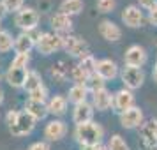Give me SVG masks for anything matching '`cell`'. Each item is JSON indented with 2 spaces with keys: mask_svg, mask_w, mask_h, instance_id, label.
<instances>
[{
  "mask_svg": "<svg viewBox=\"0 0 157 150\" xmlns=\"http://www.w3.org/2000/svg\"><path fill=\"white\" fill-rule=\"evenodd\" d=\"M29 99L48 102V88L43 85V87H39V88H36V90H32V92H29Z\"/></svg>",
  "mask_w": 157,
  "mask_h": 150,
  "instance_id": "31",
  "label": "cell"
},
{
  "mask_svg": "<svg viewBox=\"0 0 157 150\" xmlns=\"http://www.w3.org/2000/svg\"><path fill=\"white\" fill-rule=\"evenodd\" d=\"M120 78L124 81L125 88L138 90L143 85V81H145V71H143L141 67H129V65H125L120 72Z\"/></svg>",
  "mask_w": 157,
  "mask_h": 150,
  "instance_id": "6",
  "label": "cell"
},
{
  "mask_svg": "<svg viewBox=\"0 0 157 150\" xmlns=\"http://www.w3.org/2000/svg\"><path fill=\"white\" fill-rule=\"evenodd\" d=\"M92 106L97 111H108L113 108V94L108 88H101L97 92H92Z\"/></svg>",
  "mask_w": 157,
  "mask_h": 150,
  "instance_id": "18",
  "label": "cell"
},
{
  "mask_svg": "<svg viewBox=\"0 0 157 150\" xmlns=\"http://www.w3.org/2000/svg\"><path fill=\"white\" fill-rule=\"evenodd\" d=\"M134 102H136V97H134V94H132V90H129L125 87L113 94V110L118 115L131 110L132 106H136Z\"/></svg>",
  "mask_w": 157,
  "mask_h": 150,
  "instance_id": "9",
  "label": "cell"
},
{
  "mask_svg": "<svg viewBox=\"0 0 157 150\" xmlns=\"http://www.w3.org/2000/svg\"><path fill=\"white\" fill-rule=\"evenodd\" d=\"M11 50H14V37L9 30H2L0 32V53H7Z\"/></svg>",
  "mask_w": 157,
  "mask_h": 150,
  "instance_id": "25",
  "label": "cell"
},
{
  "mask_svg": "<svg viewBox=\"0 0 157 150\" xmlns=\"http://www.w3.org/2000/svg\"><path fill=\"white\" fill-rule=\"evenodd\" d=\"M2 102H4V90L0 88V104H2Z\"/></svg>",
  "mask_w": 157,
  "mask_h": 150,
  "instance_id": "42",
  "label": "cell"
},
{
  "mask_svg": "<svg viewBox=\"0 0 157 150\" xmlns=\"http://www.w3.org/2000/svg\"><path fill=\"white\" fill-rule=\"evenodd\" d=\"M94 111H95V108H94L88 101H86V102H81V104H76L74 110H72V122H74L76 125L94 122Z\"/></svg>",
  "mask_w": 157,
  "mask_h": 150,
  "instance_id": "15",
  "label": "cell"
},
{
  "mask_svg": "<svg viewBox=\"0 0 157 150\" xmlns=\"http://www.w3.org/2000/svg\"><path fill=\"white\" fill-rule=\"evenodd\" d=\"M95 72H97L104 81H109V79H115L118 76V65H117V62L111 60V58H101V60H97Z\"/></svg>",
  "mask_w": 157,
  "mask_h": 150,
  "instance_id": "17",
  "label": "cell"
},
{
  "mask_svg": "<svg viewBox=\"0 0 157 150\" xmlns=\"http://www.w3.org/2000/svg\"><path fill=\"white\" fill-rule=\"evenodd\" d=\"M69 76H71V79L76 83V85H85L86 79H88V74H86V72L83 71L79 65H74V67H72Z\"/></svg>",
  "mask_w": 157,
  "mask_h": 150,
  "instance_id": "30",
  "label": "cell"
},
{
  "mask_svg": "<svg viewBox=\"0 0 157 150\" xmlns=\"http://www.w3.org/2000/svg\"><path fill=\"white\" fill-rule=\"evenodd\" d=\"M36 122L37 120L29 113V111L23 110V111H18V117H16L14 124L9 127V131H11L13 136H27V134H30V133L34 131Z\"/></svg>",
  "mask_w": 157,
  "mask_h": 150,
  "instance_id": "4",
  "label": "cell"
},
{
  "mask_svg": "<svg viewBox=\"0 0 157 150\" xmlns=\"http://www.w3.org/2000/svg\"><path fill=\"white\" fill-rule=\"evenodd\" d=\"M81 150H108V147H104L102 143H99V145H86V147H81Z\"/></svg>",
  "mask_w": 157,
  "mask_h": 150,
  "instance_id": "39",
  "label": "cell"
},
{
  "mask_svg": "<svg viewBox=\"0 0 157 150\" xmlns=\"http://www.w3.org/2000/svg\"><path fill=\"white\" fill-rule=\"evenodd\" d=\"M2 4H4L6 13H18L23 9L25 0H2Z\"/></svg>",
  "mask_w": 157,
  "mask_h": 150,
  "instance_id": "32",
  "label": "cell"
},
{
  "mask_svg": "<svg viewBox=\"0 0 157 150\" xmlns=\"http://www.w3.org/2000/svg\"><path fill=\"white\" fill-rule=\"evenodd\" d=\"M50 74H51V78L55 79V81L62 83V81H65V79H67V76L71 74V71H69V67L65 65L64 60H58L57 64H53V65H51Z\"/></svg>",
  "mask_w": 157,
  "mask_h": 150,
  "instance_id": "24",
  "label": "cell"
},
{
  "mask_svg": "<svg viewBox=\"0 0 157 150\" xmlns=\"http://www.w3.org/2000/svg\"><path fill=\"white\" fill-rule=\"evenodd\" d=\"M97 11L99 13H111L117 7V2L115 0H97Z\"/></svg>",
  "mask_w": 157,
  "mask_h": 150,
  "instance_id": "34",
  "label": "cell"
},
{
  "mask_svg": "<svg viewBox=\"0 0 157 150\" xmlns=\"http://www.w3.org/2000/svg\"><path fill=\"white\" fill-rule=\"evenodd\" d=\"M27 150H50V143L48 141H36V143H32Z\"/></svg>",
  "mask_w": 157,
  "mask_h": 150,
  "instance_id": "35",
  "label": "cell"
},
{
  "mask_svg": "<svg viewBox=\"0 0 157 150\" xmlns=\"http://www.w3.org/2000/svg\"><path fill=\"white\" fill-rule=\"evenodd\" d=\"M85 87L88 88V92H97V90H101V88H106V81L101 78L97 72H94V74H90L88 76V79H86Z\"/></svg>",
  "mask_w": 157,
  "mask_h": 150,
  "instance_id": "26",
  "label": "cell"
},
{
  "mask_svg": "<svg viewBox=\"0 0 157 150\" xmlns=\"http://www.w3.org/2000/svg\"><path fill=\"white\" fill-rule=\"evenodd\" d=\"M102 138H104V127L97 122L81 124V125H76V129H74V140L81 147L99 145V143H102Z\"/></svg>",
  "mask_w": 157,
  "mask_h": 150,
  "instance_id": "1",
  "label": "cell"
},
{
  "mask_svg": "<svg viewBox=\"0 0 157 150\" xmlns=\"http://www.w3.org/2000/svg\"><path fill=\"white\" fill-rule=\"evenodd\" d=\"M0 32H2V18H0Z\"/></svg>",
  "mask_w": 157,
  "mask_h": 150,
  "instance_id": "43",
  "label": "cell"
},
{
  "mask_svg": "<svg viewBox=\"0 0 157 150\" xmlns=\"http://www.w3.org/2000/svg\"><path fill=\"white\" fill-rule=\"evenodd\" d=\"M41 16L34 7H23L21 11H18L14 14V25L21 32H29V30L37 29Z\"/></svg>",
  "mask_w": 157,
  "mask_h": 150,
  "instance_id": "3",
  "label": "cell"
},
{
  "mask_svg": "<svg viewBox=\"0 0 157 150\" xmlns=\"http://www.w3.org/2000/svg\"><path fill=\"white\" fill-rule=\"evenodd\" d=\"M64 50L74 58H83L85 55H88L90 51H88V44L83 37L79 36H64Z\"/></svg>",
  "mask_w": 157,
  "mask_h": 150,
  "instance_id": "5",
  "label": "cell"
},
{
  "mask_svg": "<svg viewBox=\"0 0 157 150\" xmlns=\"http://www.w3.org/2000/svg\"><path fill=\"white\" fill-rule=\"evenodd\" d=\"M67 134V124L60 118H53L44 127V138L46 141H58Z\"/></svg>",
  "mask_w": 157,
  "mask_h": 150,
  "instance_id": "12",
  "label": "cell"
},
{
  "mask_svg": "<svg viewBox=\"0 0 157 150\" xmlns=\"http://www.w3.org/2000/svg\"><path fill=\"white\" fill-rule=\"evenodd\" d=\"M16 117H18V111H14V110H11V111H7V115H6V122H7V127H11V125L14 124Z\"/></svg>",
  "mask_w": 157,
  "mask_h": 150,
  "instance_id": "38",
  "label": "cell"
},
{
  "mask_svg": "<svg viewBox=\"0 0 157 150\" xmlns=\"http://www.w3.org/2000/svg\"><path fill=\"white\" fill-rule=\"evenodd\" d=\"M152 78L155 79V83H157V62H155V65H154V72H152Z\"/></svg>",
  "mask_w": 157,
  "mask_h": 150,
  "instance_id": "40",
  "label": "cell"
},
{
  "mask_svg": "<svg viewBox=\"0 0 157 150\" xmlns=\"http://www.w3.org/2000/svg\"><path fill=\"white\" fill-rule=\"evenodd\" d=\"M79 67L83 69V71L90 76V74H94L95 72V67H97V60H95V57H94L92 53H88V55H85L83 58H79Z\"/></svg>",
  "mask_w": 157,
  "mask_h": 150,
  "instance_id": "27",
  "label": "cell"
},
{
  "mask_svg": "<svg viewBox=\"0 0 157 150\" xmlns=\"http://www.w3.org/2000/svg\"><path fill=\"white\" fill-rule=\"evenodd\" d=\"M85 2L83 0H62L58 6V13H64L67 16H78L83 13Z\"/></svg>",
  "mask_w": 157,
  "mask_h": 150,
  "instance_id": "22",
  "label": "cell"
},
{
  "mask_svg": "<svg viewBox=\"0 0 157 150\" xmlns=\"http://www.w3.org/2000/svg\"><path fill=\"white\" fill-rule=\"evenodd\" d=\"M62 48H64V36L55 34V32H43L41 39L36 44V50L44 57H48V55L62 50Z\"/></svg>",
  "mask_w": 157,
  "mask_h": 150,
  "instance_id": "2",
  "label": "cell"
},
{
  "mask_svg": "<svg viewBox=\"0 0 157 150\" xmlns=\"http://www.w3.org/2000/svg\"><path fill=\"white\" fill-rule=\"evenodd\" d=\"M36 48V41L30 37L29 32H21L20 36L14 37V51L18 55H21V53H29Z\"/></svg>",
  "mask_w": 157,
  "mask_h": 150,
  "instance_id": "21",
  "label": "cell"
},
{
  "mask_svg": "<svg viewBox=\"0 0 157 150\" xmlns=\"http://www.w3.org/2000/svg\"><path fill=\"white\" fill-rule=\"evenodd\" d=\"M39 87H43V78L37 71H29V76H27V83H25V90L27 92H32Z\"/></svg>",
  "mask_w": 157,
  "mask_h": 150,
  "instance_id": "28",
  "label": "cell"
},
{
  "mask_svg": "<svg viewBox=\"0 0 157 150\" xmlns=\"http://www.w3.org/2000/svg\"><path fill=\"white\" fill-rule=\"evenodd\" d=\"M147 60H148V53L140 44H131L125 50V53H124V62L129 67H141L143 69V65L147 64Z\"/></svg>",
  "mask_w": 157,
  "mask_h": 150,
  "instance_id": "7",
  "label": "cell"
},
{
  "mask_svg": "<svg viewBox=\"0 0 157 150\" xmlns=\"http://www.w3.org/2000/svg\"><path fill=\"white\" fill-rule=\"evenodd\" d=\"M143 147L147 150H157V118H150L140 127Z\"/></svg>",
  "mask_w": 157,
  "mask_h": 150,
  "instance_id": "10",
  "label": "cell"
},
{
  "mask_svg": "<svg viewBox=\"0 0 157 150\" xmlns=\"http://www.w3.org/2000/svg\"><path fill=\"white\" fill-rule=\"evenodd\" d=\"M118 120H120V125L124 129H140L145 124L143 110L140 106H132L131 110L118 115Z\"/></svg>",
  "mask_w": 157,
  "mask_h": 150,
  "instance_id": "8",
  "label": "cell"
},
{
  "mask_svg": "<svg viewBox=\"0 0 157 150\" xmlns=\"http://www.w3.org/2000/svg\"><path fill=\"white\" fill-rule=\"evenodd\" d=\"M4 14H7V13H6V9H4V4L0 2V18H2Z\"/></svg>",
  "mask_w": 157,
  "mask_h": 150,
  "instance_id": "41",
  "label": "cell"
},
{
  "mask_svg": "<svg viewBox=\"0 0 157 150\" xmlns=\"http://www.w3.org/2000/svg\"><path fill=\"white\" fill-rule=\"evenodd\" d=\"M88 88L85 85H74L69 88V97L67 99L71 101L72 104L76 106V104H81V102H86V97H88Z\"/></svg>",
  "mask_w": 157,
  "mask_h": 150,
  "instance_id": "23",
  "label": "cell"
},
{
  "mask_svg": "<svg viewBox=\"0 0 157 150\" xmlns=\"http://www.w3.org/2000/svg\"><path fill=\"white\" fill-rule=\"evenodd\" d=\"M108 150H131L129 148L127 141L122 138L120 134H113L109 140H108Z\"/></svg>",
  "mask_w": 157,
  "mask_h": 150,
  "instance_id": "29",
  "label": "cell"
},
{
  "mask_svg": "<svg viewBox=\"0 0 157 150\" xmlns=\"http://www.w3.org/2000/svg\"><path fill=\"white\" fill-rule=\"evenodd\" d=\"M148 23L154 25V27H157V6L148 11Z\"/></svg>",
  "mask_w": 157,
  "mask_h": 150,
  "instance_id": "37",
  "label": "cell"
},
{
  "mask_svg": "<svg viewBox=\"0 0 157 150\" xmlns=\"http://www.w3.org/2000/svg\"><path fill=\"white\" fill-rule=\"evenodd\" d=\"M67 106H69V99L65 95H51L48 99V111H50L53 117H62L67 111Z\"/></svg>",
  "mask_w": 157,
  "mask_h": 150,
  "instance_id": "19",
  "label": "cell"
},
{
  "mask_svg": "<svg viewBox=\"0 0 157 150\" xmlns=\"http://www.w3.org/2000/svg\"><path fill=\"white\" fill-rule=\"evenodd\" d=\"M29 62H30V55L29 53H21V55H18L16 53L14 55V58L11 60V67H27L29 65Z\"/></svg>",
  "mask_w": 157,
  "mask_h": 150,
  "instance_id": "33",
  "label": "cell"
},
{
  "mask_svg": "<svg viewBox=\"0 0 157 150\" xmlns=\"http://www.w3.org/2000/svg\"><path fill=\"white\" fill-rule=\"evenodd\" d=\"M51 29L55 30V34H60V36H69L72 30V16H67L64 13H55L50 20Z\"/></svg>",
  "mask_w": 157,
  "mask_h": 150,
  "instance_id": "14",
  "label": "cell"
},
{
  "mask_svg": "<svg viewBox=\"0 0 157 150\" xmlns=\"http://www.w3.org/2000/svg\"><path fill=\"white\" fill-rule=\"evenodd\" d=\"M138 4H140V7L141 9L150 11V9H154L157 6V0H138Z\"/></svg>",
  "mask_w": 157,
  "mask_h": 150,
  "instance_id": "36",
  "label": "cell"
},
{
  "mask_svg": "<svg viewBox=\"0 0 157 150\" xmlns=\"http://www.w3.org/2000/svg\"><path fill=\"white\" fill-rule=\"evenodd\" d=\"M25 111H29L36 120H43L46 118L50 111H48V102H41V101H34V99H27L25 102Z\"/></svg>",
  "mask_w": 157,
  "mask_h": 150,
  "instance_id": "20",
  "label": "cell"
},
{
  "mask_svg": "<svg viewBox=\"0 0 157 150\" xmlns=\"http://www.w3.org/2000/svg\"><path fill=\"white\" fill-rule=\"evenodd\" d=\"M122 21L125 27L129 29H140L145 23V16H143V11L140 6H127V7L122 11Z\"/></svg>",
  "mask_w": 157,
  "mask_h": 150,
  "instance_id": "11",
  "label": "cell"
},
{
  "mask_svg": "<svg viewBox=\"0 0 157 150\" xmlns=\"http://www.w3.org/2000/svg\"><path fill=\"white\" fill-rule=\"evenodd\" d=\"M27 76H29V69L27 67H11L9 65L7 72H6V81L13 88H25Z\"/></svg>",
  "mask_w": 157,
  "mask_h": 150,
  "instance_id": "16",
  "label": "cell"
},
{
  "mask_svg": "<svg viewBox=\"0 0 157 150\" xmlns=\"http://www.w3.org/2000/svg\"><path fill=\"white\" fill-rule=\"evenodd\" d=\"M97 30H99V36L102 37L104 41L117 43V41L122 39V29L115 21H111V20H102V21L99 23Z\"/></svg>",
  "mask_w": 157,
  "mask_h": 150,
  "instance_id": "13",
  "label": "cell"
}]
</instances>
